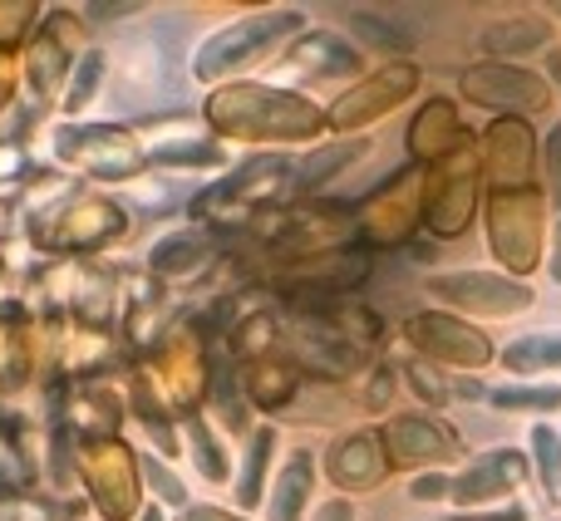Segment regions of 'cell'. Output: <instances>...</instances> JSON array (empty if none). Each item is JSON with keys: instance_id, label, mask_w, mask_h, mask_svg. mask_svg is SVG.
<instances>
[{"instance_id": "obj_1", "label": "cell", "mask_w": 561, "mask_h": 521, "mask_svg": "<svg viewBox=\"0 0 561 521\" xmlns=\"http://www.w3.org/2000/svg\"><path fill=\"white\" fill-rule=\"evenodd\" d=\"M207 124L232 138H310L320 134L325 114L296 94H280V89L232 84L207 99Z\"/></svg>"}, {"instance_id": "obj_2", "label": "cell", "mask_w": 561, "mask_h": 521, "mask_svg": "<svg viewBox=\"0 0 561 521\" xmlns=\"http://www.w3.org/2000/svg\"><path fill=\"white\" fill-rule=\"evenodd\" d=\"M296 25H306L300 10H262V15H247V20H237V25L217 30V35L197 49V79H217V74H227V69L247 65V59L262 55L272 39L290 35Z\"/></svg>"}, {"instance_id": "obj_3", "label": "cell", "mask_w": 561, "mask_h": 521, "mask_svg": "<svg viewBox=\"0 0 561 521\" xmlns=\"http://www.w3.org/2000/svg\"><path fill=\"white\" fill-rule=\"evenodd\" d=\"M59 143V153L69 158V163H79L84 173H94V177H134L138 173V148H134V138L124 134V128H108V124H99V128H65V134L55 138Z\"/></svg>"}, {"instance_id": "obj_4", "label": "cell", "mask_w": 561, "mask_h": 521, "mask_svg": "<svg viewBox=\"0 0 561 521\" xmlns=\"http://www.w3.org/2000/svg\"><path fill=\"white\" fill-rule=\"evenodd\" d=\"M84 477L94 487V502L104 517L124 521L138 507V463L124 443H89L84 453Z\"/></svg>"}, {"instance_id": "obj_5", "label": "cell", "mask_w": 561, "mask_h": 521, "mask_svg": "<svg viewBox=\"0 0 561 521\" xmlns=\"http://www.w3.org/2000/svg\"><path fill=\"white\" fill-rule=\"evenodd\" d=\"M458 84H463V99H473L483 108H523V114L547 108V84L513 65H478Z\"/></svg>"}, {"instance_id": "obj_6", "label": "cell", "mask_w": 561, "mask_h": 521, "mask_svg": "<svg viewBox=\"0 0 561 521\" xmlns=\"http://www.w3.org/2000/svg\"><path fill=\"white\" fill-rule=\"evenodd\" d=\"M428 296L448 300L463 310H483V315H513V310L533 305V290L503 276H483V270H463V276H434Z\"/></svg>"}, {"instance_id": "obj_7", "label": "cell", "mask_w": 561, "mask_h": 521, "mask_svg": "<svg viewBox=\"0 0 561 521\" xmlns=\"http://www.w3.org/2000/svg\"><path fill=\"white\" fill-rule=\"evenodd\" d=\"M286 187H290V167L280 163V158H256V163H247L232 183L207 193L203 202H197V212H222V207H247V202L262 207V202H276Z\"/></svg>"}, {"instance_id": "obj_8", "label": "cell", "mask_w": 561, "mask_h": 521, "mask_svg": "<svg viewBox=\"0 0 561 521\" xmlns=\"http://www.w3.org/2000/svg\"><path fill=\"white\" fill-rule=\"evenodd\" d=\"M493 217V246L507 266H533L537 256V202L533 197H497L488 207Z\"/></svg>"}, {"instance_id": "obj_9", "label": "cell", "mask_w": 561, "mask_h": 521, "mask_svg": "<svg viewBox=\"0 0 561 521\" xmlns=\"http://www.w3.org/2000/svg\"><path fill=\"white\" fill-rule=\"evenodd\" d=\"M523 477H527V458L517 453V448H497V453H488L483 463H473L463 477H458V483H454V502H463V507L493 502V497L513 493Z\"/></svg>"}, {"instance_id": "obj_10", "label": "cell", "mask_w": 561, "mask_h": 521, "mask_svg": "<svg viewBox=\"0 0 561 521\" xmlns=\"http://www.w3.org/2000/svg\"><path fill=\"white\" fill-rule=\"evenodd\" d=\"M414 79H419L414 65L385 69V74H375L365 89H355V94L340 99V108L330 114V124H335V128H355V124H365V118H379L385 108H394V99L404 94V89H414Z\"/></svg>"}, {"instance_id": "obj_11", "label": "cell", "mask_w": 561, "mask_h": 521, "mask_svg": "<svg viewBox=\"0 0 561 521\" xmlns=\"http://www.w3.org/2000/svg\"><path fill=\"white\" fill-rule=\"evenodd\" d=\"M409 335H414L428 355H444V359H454V364H483V359H493V345H488L478 329L458 325V320H444V315L409 320Z\"/></svg>"}, {"instance_id": "obj_12", "label": "cell", "mask_w": 561, "mask_h": 521, "mask_svg": "<svg viewBox=\"0 0 561 521\" xmlns=\"http://www.w3.org/2000/svg\"><path fill=\"white\" fill-rule=\"evenodd\" d=\"M385 438H389L394 463H404V467H424V463H438V458L454 453V433H444V428H438L434 418H424V414L394 418Z\"/></svg>"}, {"instance_id": "obj_13", "label": "cell", "mask_w": 561, "mask_h": 521, "mask_svg": "<svg viewBox=\"0 0 561 521\" xmlns=\"http://www.w3.org/2000/svg\"><path fill=\"white\" fill-rule=\"evenodd\" d=\"M359 65H365L359 49L345 45L340 35H330V30L306 35L300 45L286 49V59H280V69H290V74H355Z\"/></svg>"}, {"instance_id": "obj_14", "label": "cell", "mask_w": 561, "mask_h": 521, "mask_svg": "<svg viewBox=\"0 0 561 521\" xmlns=\"http://www.w3.org/2000/svg\"><path fill=\"white\" fill-rule=\"evenodd\" d=\"M533 138H527L523 124H493L488 128V173H493L497 187H513L527 183V163H533Z\"/></svg>"}, {"instance_id": "obj_15", "label": "cell", "mask_w": 561, "mask_h": 521, "mask_svg": "<svg viewBox=\"0 0 561 521\" xmlns=\"http://www.w3.org/2000/svg\"><path fill=\"white\" fill-rule=\"evenodd\" d=\"M330 477H335L340 487H350V493H359V487H375L379 477H385V458H379V443H375L369 433L345 438V443L330 453Z\"/></svg>"}, {"instance_id": "obj_16", "label": "cell", "mask_w": 561, "mask_h": 521, "mask_svg": "<svg viewBox=\"0 0 561 521\" xmlns=\"http://www.w3.org/2000/svg\"><path fill=\"white\" fill-rule=\"evenodd\" d=\"M345 20H350V30H355L365 45H375V49H409V45H414V25H399V20H409V10L350 5Z\"/></svg>"}, {"instance_id": "obj_17", "label": "cell", "mask_w": 561, "mask_h": 521, "mask_svg": "<svg viewBox=\"0 0 561 521\" xmlns=\"http://www.w3.org/2000/svg\"><path fill=\"white\" fill-rule=\"evenodd\" d=\"M118 232V212L108 202H75L55 227L59 246H99Z\"/></svg>"}, {"instance_id": "obj_18", "label": "cell", "mask_w": 561, "mask_h": 521, "mask_svg": "<svg viewBox=\"0 0 561 521\" xmlns=\"http://www.w3.org/2000/svg\"><path fill=\"white\" fill-rule=\"evenodd\" d=\"M552 25L537 15L527 20H497V25L483 30V49H497V55H523V49H542Z\"/></svg>"}, {"instance_id": "obj_19", "label": "cell", "mask_w": 561, "mask_h": 521, "mask_svg": "<svg viewBox=\"0 0 561 521\" xmlns=\"http://www.w3.org/2000/svg\"><path fill=\"white\" fill-rule=\"evenodd\" d=\"M306 497H310V453H296L286 463L276 483V497H272V521H300L306 512Z\"/></svg>"}, {"instance_id": "obj_20", "label": "cell", "mask_w": 561, "mask_h": 521, "mask_svg": "<svg viewBox=\"0 0 561 521\" xmlns=\"http://www.w3.org/2000/svg\"><path fill=\"white\" fill-rule=\"evenodd\" d=\"M448 134H454V108H448V99H434L409 128V148L414 153H438V148H448Z\"/></svg>"}, {"instance_id": "obj_21", "label": "cell", "mask_w": 561, "mask_h": 521, "mask_svg": "<svg viewBox=\"0 0 561 521\" xmlns=\"http://www.w3.org/2000/svg\"><path fill=\"white\" fill-rule=\"evenodd\" d=\"M507 364L517 369V374H537V369H552L561 364V335H523L513 349H507Z\"/></svg>"}, {"instance_id": "obj_22", "label": "cell", "mask_w": 561, "mask_h": 521, "mask_svg": "<svg viewBox=\"0 0 561 521\" xmlns=\"http://www.w3.org/2000/svg\"><path fill=\"white\" fill-rule=\"evenodd\" d=\"M272 443H276V433H272V428H262V433L252 438V448H247L242 483H237V502H242V507H252L256 497H262V477H266V458H272Z\"/></svg>"}, {"instance_id": "obj_23", "label": "cell", "mask_w": 561, "mask_h": 521, "mask_svg": "<svg viewBox=\"0 0 561 521\" xmlns=\"http://www.w3.org/2000/svg\"><path fill=\"white\" fill-rule=\"evenodd\" d=\"M153 158H158V163H168V167H217V163H222V148L183 138V143H158Z\"/></svg>"}, {"instance_id": "obj_24", "label": "cell", "mask_w": 561, "mask_h": 521, "mask_svg": "<svg viewBox=\"0 0 561 521\" xmlns=\"http://www.w3.org/2000/svg\"><path fill=\"white\" fill-rule=\"evenodd\" d=\"M197 260H207V246L197 242V236H173V242H163L153 252V266L158 270H173V276H187V270H197Z\"/></svg>"}, {"instance_id": "obj_25", "label": "cell", "mask_w": 561, "mask_h": 521, "mask_svg": "<svg viewBox=\"0 0 561 521\" xmlns=\"http://www.w3.org/2000/svg\"><path fill=\"white\" fill-rule=\"evenodd\" d=\"M533 453H537V467H542L547 497H561V438L547 424L533 428Z\"/></svg>"}, {"instance_id": "obj_26", "label": "cell", "mask_w": 561, "mask_h": 521, "mask_svg": "<svg viewBox=\"0 0 561 521\" xmlns=\"http://www.w3.org/2000/svg\"><path fill=\"white\" fill-rule=\"evenodd\" d=\"M99 84H104V55H84V59H79V69H75V84H69V94H65L69 114H79V108L94 99Z\"/></svg>"}, {"instance_id": "obj_27", "label": "cell", "mask_w": 561, "mask_h": 521, "mask_svg": "<svg viewBox=\"0 0 561 521\" xmlns=\"http://www.w3.org/2000/svg\"><path fill=\"white\" fill-rule=\"evenodd\" d=\"M355 153H359V143H340V148H320V153H310L306 163H300V187H316L320 177L340 173Z\"/></svg>"}, {"instance_id": "obj_28", "label": "cell", "mask_w": 561, "mask_h": 521, "mask_svg": "<svg viewBox=\"0 0 561 521\" xmlns=\"http://www.w3.org/2000/svg\"><path fill=\"white\" fill-rule=\"evenodd\" d=\"M493 404L497 408H537V414H552V408H561V389H497Z\"/></svg>"}, {"instance_id": "obj_29", "label": "cell", "mask_w": 561, "mask_h": 521, "mask_svg": "<svg viewBox=\"0 0 561 521\" xmlns=\"http://www.w3.org/2000/svg\"><path fill=\"white\" fill-rule=\"evenodd\" d=\"M187 433H193L197 467H203V477H213V483H222V477H227V458H222V448H217V438H207V428H203V424H193V428H187Z\"/></svg>"}, {"instance_id": "obj_30", "label": "cell", "mask_w": 561, "mask_h": 521, "mask_svg": "<svg viewBox=\"0 0 561 521\" xmlns=\"http://www.w3.org/2000/svg\"><path fill=\"white\" fill-rule=\"evenodd\" d=\"M55 79H59V45H55V39H39V49H35V84H39V94H49V89H55Z\"/></svg>"}, {"instance_id": "obj_31", "label": "cell", "mask_w": 561, "mask_h": 521, "mask_svg": "<svg viewBox=\"0 0 561 521\" xmlns=\"http://www.w3.org/2000/svg\"><path fill=\"white\" fill-rule=\"evenodd\" d=\"M286 389H290L286 369H262V379H252V394H256V404H262V408H276Z\"/></svg>"}, {"instance_id": "obj_32", "label": "cell", "mask_w": 561, "mask_h": 521, "mask_svg": "<svg viewBox=\"0 0 561 521\" xmlns=\"http://www.w3.org/2000/svg\"><path fill=\"white\" fill-rule=\"evenodd\" d=\"M148 477H153V487H158V497H163V502H173V507H183L187 502V493H183V483H178L173 473H168L163 463H153V458H148Z\"/></svg>"}, {"instance_id": "obj_33", "label": "cell", "mask_w": 561, "mask_h": 521, "mask_svg": "<svg viewBox=\"0 0 561 521\" xmlns=\"http://www.w3.org/2000/svg\"><path fill=\"white\" fill-rule=\"evenodd\" d=\"M35 15L30 5H0V39H20L25 35V20Z\"/></svg>"}, {"instance_id": "obj_34", "label": "cell", "mask_w": 561, "mask_h": 521, "mask_svg": "<svg viewBox=\"0 0 561 521\" xmlns=\"http://www.w3.org/2000/svg\"><path fill=\"white\" fill-rule=\"evenodd\" d=\"M409 493H414L419 502H438V497H448L454 487H448V477H419V483L409 487Z\"/></svg>"}, {"instance_id": "obj_35", "label": "cell", "mask_w": 561, "mask_h": 521, "mask_svg": "<svg viewBox=\"0 0 561 521\" xmlns=\"http://www.w3.org/2000/svg\"><path fill=\"white\" fill-rule=\"evenodd\" d=\"M547 173H552V187H557V202H561V124L552 128V138H547Z\"/></svg>"}, {"instance_id": "obj_36", "label": "cell", "mask_w": 561, "mask_h": 521, "mask_svg": "<svg viewBox=\"0 0 561 521\" xmlns=\"http://www.w3.org/2000/svg\"><path fill=\"white\" fill-rule=\"evenodd\" d=\"M84 15L94 20V25H104V20H128V15H134V5H89Z\"/></svg>"}, {"instance_id": "obj_37", "label": "cell", "mask_w": 561, "mask_h": 521, "mask_svg": "<svg viewBox=\"0 0 561 521\" xmlns=\"http://www.w3.org/2000/svg\"><path fill=\"white\" fill-rule=\"evenodd\" d=\"M10 94H15V65H10L5 55H0V108L10 104Z\"/></svg>"}, {"instance_id": "obj_38", "label": "cell", "mask_w": 561, "mask_h": 521, "mask_svg": "<svg viewBox=\"0 0 561 521\" xmlns=\"http://www.w3.org/2000/svg\"><path fill=\"white\" fill-rule=\"evenodd\" d=\"M316 521H350V502H330V507H320V517Z\"/></svg>"}, {"instance_id": "obj_39", "label": "cell", "mask_w": 561, "mask_h": 521, "mask_svg": "<svg viewBox=\"0 0 561 521\" xmlns=\"http://www.w3.org/2000/svg\"><path fill=\"white\" fill-rule=\"evenodd\" d=\"M183 521H237V517H227V512H213V507H193Z\"/></svg>"}, {"instance_id": "obj_40", "label": "cell", "mask_w": 561, "mask_h": 521, "mask_svg": "<svg viewBox=\"0 0 561 521\" xmlns=\"http://www.w3.org/2000/svg\"><path fill=\"white\" fill-rule=\"evenodd\" d=\"M547 69H552V79H557V84H561V49H557V55H552V59H547Z\"/></svg>"}, {"instance_id": "obj_41", "label": "cell", "mask_w": 561, "mask_h": 521, "mask_svg": "<svg viewBox=\"0 0 561 521\" xmlns=\"http://www.w3.org/2000/svg\"><path fill=\"white\" fill-rule=\"evenodd\" d=\"M552 276L561 280V227H557V260H552Z\"/></svg>"}, {"instance_id": "obj_42", "label": "cell", "mask_w": 561, "mask_h": 521, "mask_svg": "<svg viewBox=\"0 0 561 521\" xmlns=\"http://www.w3.org/2000/svg\"><path fill=\"white\" fill-rule=\"evenodd\" d=\"M144 521H158V517H153V512H144Z\"/></svg>"}]
</instances>
